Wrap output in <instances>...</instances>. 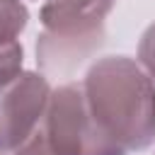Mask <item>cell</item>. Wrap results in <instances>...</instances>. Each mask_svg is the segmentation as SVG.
Listing matches in <instances>:
<instances>
[{
    "mask_svg": "<svg viewBox=\"0 0 155 155\" xmlns=\"http://www.w3.org/2000/svg\"><path fill=\"white\" fill-rule=\"evenodd\" d=\"M80 87L97 131L119 155L155 143V82L140 63L128 56L99 58Z\"/></svg>",
    "mask_w": 155,
    "mask_h": 155,
    "instance_id": "1",
    "label": "cell"
},
{
    "mask_svg": "<svg viewBox=\"0 0 155 155\" xmlns=\"http://www.w3.org/2000/svg\"><path fill=\"white\" fill-rule=\"evenodd\" d=\"M116 0H46L36 63L46 73H65L87 61L104 41L107 17Z\"/></svg>",
    "mask_w": 155,
    "mask_h": 155,
    "instance_id": "2",
    "label": "cell"
},
{
    "mask_svg": "<svg viewBox=\"0 0 155 155\" xmlns=\"http://www.w3.org/2000/svg\"><path fill=\"white\" fill-rule=\"evenodd\" d=\"M15 155H119L97 131L82 87L75 82L51 90L31 138Z\"/></svg>",
    "mask_w": 155,
    "mask_h": 155,
    "instance_id": "3",
    "label": "cell"
},
{
    "mask_svg": "<svg viewBox=\"0 0 155 155\" xmlns=\"http://www.w3.org/2000/svg\"><path fill=\"white\" fill-rule=\"evenodd\" d=\"M46 75L19 70L0 80V153H17L34 133L48 104Z\"/></svg>",
    "mask_w": 155,
    "mask_h": 155,
    "instance_id": "4",
    "label": "cell"
},
{
    "mask_svg": "<svg viewBox=\"0 0 155 155\" xmlns=\"http://www.w3.org/2000/svg\"><path fill=\"white\" fill-rule=\"evenodd\" d=\"M29 22V12L22 0H0V46L17 41Z\"/></svg>",
    "mask_w": 155,
    "mask_h": 155,
    "instance_id": "5",
    "label": "cell"
},
{
    "mask_svg": "<svg viewBox=\"0 0 155 155\" xmlns=\"http://www.w3.org/2000/svg\"><path fill=\"white\" fill-rule=\"evenodd\" d=\"M22 58H24V51H22L19 41L2 44L0 46V80L19 73L22 70Z\"/></svg>",
    "mask_w": 155,
    "mask_h": 155,
    "instance_id": "6",
    "label": "cell"
},
{
    "mask_svg": "<svg viewBox=\"0 0 155 155\" xmlns=\"http://www.w3.org/2000/svg\"><path fill=\"white\" fill-rule=\"evenodd\" d=\"M138 63L155 82V22L143 31V36L138 41Z\"/></svg>",
    "mask_w": 155,
    "mask_h": 155,
    "instance_id": "7",
    "label": "cell"
},
{
    "mask_svg": "<svg viewBox=\"0 0 155 155\" xmlns=\"http://www.w3.org/2000/svg\"><path fill=\"white\" fill-rule=\"evenodd\" d=\"M0 155H2V153H0Z\"/></svg>",
    "mask_w": 155,
    "mask_h": 155,
    "instance_id": "8",
    "label": "cell"
}]
</instances>
